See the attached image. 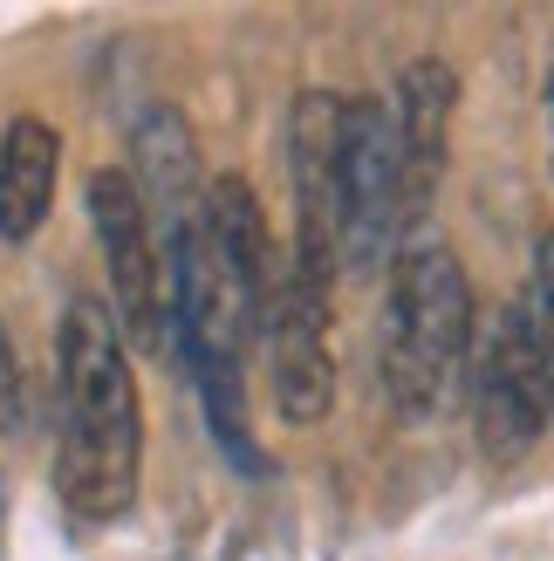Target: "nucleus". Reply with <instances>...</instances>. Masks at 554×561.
Wrapping results in <instances>:
<instances>
[{
    "label": "nucleus",
    "instance_id": "9b49d317",
    "mask_svg": "<svg viewBox=\"0 0 554 561\" xmlns=\"http://www.w3.org/2000/svg\"><path fill=\"white\" fill-rule=\"evenodd\" d=\"M206 247L219 254L233 288L261 308L267 288H274V247H267V219H261L254 185L233 179V172L206 185Z\"/></svg>",
    "mask_w": 554,
    "mask_h": 561
},
{
    "label": "nucleus",
    "instance_id": "f257e3e1",
    "mask_svg": "<svg viewBox=\"0 0 554 561\" xmlns=\"http://www.w3.org/2000/svg\"><path fill=\"white\" fill-rule=\"evenodd\" d=\"M62 363V459L55 486L76 520H117L137 500V459H145V411L124 356V329L96 295H76L55 335Z\"/></svg>",
    "mask_w": 554,
    "mask_h": 561
},
{
    "label": "nucleus",
    "instance_id": "39448f33",
    "mask_svg": "<svg viewBox=\"0 0 554 561\" xmlns=\"http://www.w3.org/2000/svg\"><path fill=\"white\" fill-rule=\"evenodd\" d=\"M90 227L103 240V261H109V288H117V329L145 350H164L172 335V280H164V247L145 199H137L130 172L103 164L90 172Z\"/></svg>",
    "mask_w": 554,
    "mask_h": 561
},
{
    "label": "nucleus",
    "instance_id": "ddd939ff",
    "mask_svg": "<svg viewBox=\"0 0 554 561\" xmlns=\"http://www.w3.org/2000/svg\"><path fill=\"white\" fill-rule=\"evenodd\" d=\"M0 432H21V363L8 343V322H0Z\"/></svg>",
    "mask_w": 554,
    "mask_h": 561
},
{
    "label": "nucleus",
    "instance_id": "1a4fd4ad",
    "mask_svg": "<svg viewBox=\"0 0 554 561\" xmlns=\"http://www.w3.org/2000/svg\"><path fill=\"white\" fill-rule=\"evenodd\" d=\"M452 103H459V76L438 62V55H418L397 76V145H404V172H411V199H431L438 172H446V137H452Z\"/></svg>",
    "mask_w": 554,
    "mask_h": 561
},
{
    "label": "nucleus",
    "instance_id": "20e7f679",
    "mask_svg": "<svg viewBox=\"0 0 554 561\" xmlns=\"http://www.w3.org/2000/svg\"><path fill=\"white\" fill-rule=\"evenodd\" d=\"M288 172H295V274L328 295L343 274V96L336 90L295 96Z\"/></svg>",
    "mask_w": 554,
    "mask_h": 561
},
{
    "label": "nucleus",
    "instance_id": "f03ea898",
    "mask_svg": "<svg viewBox=\"0 0 554 561\" xmlns=\"http://www.w3.org/2000/svg\"><path fill=\"white\" fill-rule=\"evenodd\" d=\"M473 288L465 267L452 261V247H404L397 280H391V316H383V390L404 417H418L438 404L446 377L473 350Z\"/></svg>",
    "mask_w": 554,
    "mask_h": 561
},
{
    "label": "nucleus",
    "instance_id": "423d86ee",
    "mask_svg": "<svg viewBox=\"0 0 554 561\" xmlns=\"http://www.w3.org/2000/svg\"><path fill=\"white\" fill-rule=\"evenodd\" d=\"M547 370L534 350V329L520 316V301L507 308L500 322L480 335V363H473V425H480V453L493 466L528 459L541 432H547Z\"/></svg>",
    "mask_w": 554,
    "mask_h": 561
},
{
    "label": "nucleus",
    "instance_id": "6e6552de",
    "mask_svg": "<svg viewBox=\"0 0 554 561\" xmlns=\"http://www.w3.org/2000/svg\"><path fill=\"white\" fill-rule=\"evenodd\" d=\"M130 185L145 199L158 247H172L185 227H199L206 192H199V145H192V124L172 103H151L130 130Z\"/></svg>",
    "mask_w": 554,
    "mask_h": 561
},
{
    "label": "nucleus",
    "instance_id": "f8f14e48",
    "mask_svg": "<svg viewBox=\"0 0 554 561\" xmlns=\"http://www.w3.org/2000/svg\"><path fill=\"white\" fill-rule=\"evenodd\" d=\"M520 316L534 329V350H541V370H547V404H554V227L534 247V274H528V295H520Z\"/></svg>",
    "mask_w": 554,
    "mask_h": 561
},
{
    "label": "nucleus",
    "instance_id": "9d476101",
    "mask_svg": "<svg viewBox=\"0 0 554 561\" xmlns=\"http://www.w3.org/2000/svg\"><path fill=\"white\" fill-rule=\"evenodd\" d=\"M55 179H62V137L48 117H14L0 130V240L21 247L42 233L55 206Z\"/></svg>",
    "mask_w": 554,
    "mask_h": 561
},
{
    "label": "nucleus",
    "instance_id": "4468645a",
    "mask_svg": "<svg viewBox=\"0 0 554 561\" xmlns=\"http://www.w3.org/2000/svg\"><path fill=\"white\" fill-rule=\"evenodd\" d=\"M547 124H554V69H547Z\"/></svg>",
    "mask_w": 554,
    "mask_h": 561
},
{
    "label": "nucleus",
    "instance_id": "7ed1b4c3",
    "mask_svg": "<svg viewBox=\"0 0 554 561\" xmlns=\"http://www.w3.org/2000/svg\"><path fill=\"white\" fill-rule=\"evenodd\" d=\"M411 172L391 110L370 96H343V267H383L411 227Z\"/></svg>",
    "mask_w": 554,
    "mask_h": 561
},
{
    "label": "nucleus",
    "instance_id": "0eeeda50",
    "mask_svg": "<svg viewBox=\"0 0 554 561\" xmlns=\"http://www.w3.org/2000/svg\"><path fill=\"white\" fill-rule=\"evenodd\" d=\"M261 343H267V377L274 404L288 425H322L336 404V356H328V295L309 288L295 267L274 274L261 301Z\"/></svg>",
    "mask_w": 554,
    "mask_h": 561
}]
</instances>
